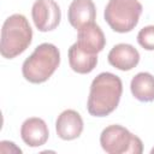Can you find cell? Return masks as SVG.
<instances>
[{
	"label": "cell",
	"instance_id": "obj_13",
	"mask_svg": "<svg viewBox=\"0 0 154 154\" xmlns=\"http://www.w3.org/2000/svg\"><path fill=\"white\" fill-rule=\"evenodd\" d=\"M130 89L138 101H154V76L149 72H138L131 79Z\"/></svg>",
	"mask_w": 154,
	"mask_h": 154
},
{
	"label": "cell",
	"instance_id": "obj_15",
	"mask_svg": "<svg viewBox=\"0 0 154 154\" xmlns=\"http://www.w3.org/2000/svg\"><path fill=\"white\" fill-rule=\"evenodd\" d=\"M150 153H152V154H154V148H153V149L150 150Z\"/></svg>",
	"mask_w": 154,
	"mask_h": 154
},
{
	"label": "cell",
	"instance_id": "obj_14",
	"mask_svg": "<svg viewBox=\"0 0 154 154\" xmlns=\"http://www.w3.org/2000/svg\"><path fill=\"white\" fill-rule=\"evenodd\" d=\"M137 42L147 51H154V25L144 26L137 34Z\"/></svg>",
	"mask_w": 154,
	"mask_h": 154
},
{
	"label": "cell",
	"instance_id": "obj_2",
	"mask_svg": "<svg viewBox=\"0 0 154 154\" xmlns=\"http://www.w3.org/2000/svg\"><path fill=\"white\" fill-rule=\"evenodd\" d=\"M32 29L28 19L19 13L12 14L2 24L0 53L6 59L22 54L31 43Z\"/></svg>",
	"mask_w": 154,
	"mask_h": 154
},
{
	"label": "cell",
	"instance_id": "obj_10",
	"mask_svg": "<svg viewBox=\"0 0 154 154\" xmlns=\"http://www.w3.org/2000/svg\"><path fill=\"white\" fill-rule=\"evenodd\" d=\"M83 51L90 54H97L106 45L105 35L101 28L94 23L87 24L78 30V38L76 42Z\"/></svg>",
	"mask_w": 154,
	"mask_h": 154
},
{
	"label": "cell",
	"instance_id": "obj_6",
	"mask_svg": "<svg viewBox=\"0 0 154 154\" xmlns=\"http://www.w3.org/2000/svg\"><path fill=\"white\" fill-rule=\"evenodd\" d=\"M31 16L37 30L46 32L59 25L61 11L54 0H36L31 8Z\"/></svg>",
	"mask_w": 154,
	"mask_h": 154
},
{
	"label": "cell",
	"instance_id": "obj_7",
	"mask_svg": "<svg viewBox=\"0 0 154 154\" xmlns=\"http://www.w3.org/2000/svg\"><path fill=\"white\" fill-rule=\"evenodd\" d=\"M55 130L61 140H75L79 137L83 131V119L77 111L65 109L57 118Z\"/></svg>",
	"mask_w": 154,
	"mask_h": 154
},
{
	"label": "cell",
	"instance_id": "obj_4",
	"mask_svg": "<svg viewBox=\"0 0 154 154\" xmlns=\"http://www.w3.org/2000/svg\"><path fill=\"white\" fill-rule=\"evenodd\" d=\"M142 5L138 0H109L105 8V20L117 32H129L138 23Z\"/></svg>",
	"mask_w": 154,
	"mask_h": 154
},
{
	"label": "cell",
	"instance_id": "obj_3",
	"mask_svg": "<svg viewBox=\"0 0 154 154\" xmlns=\"http://www.w3.org/2000/svg\"><path fill=\"white\" fill-rule=\"evenodd\" d=\"M60 64V52L53 43H41L22 66L23 77L30 83L46 82Z\"/></svg>",
	"mask_w": 154,
	"mask_h": 154
},
{
	"label": "cell",
	"instance_id": "obj_1",
	"mask_svg": "<svg viewBox=\"0 0 154 154\" xmlns=\"http://www.w3.org/2000/svg\"><path fill=\"white\" fill-rule=\"evenodd\" d=\"M123 93L122 79L111 72L99 73L91 82L87 108L94 117H106L112 113Z\"/></svg>",
	"mask_w": 154,
	"mask_h": 154
},
{
	"label": "cell",
	"instance_id": "obj_11",
	"mask_svg": "<svg viewBox=\"0 0 154 154\" xmlns=\"http://www.w3.org/2000/svg\"><path fill=\"white\" fill-rule=\"evenodd\" d=\"M70 24L79 30L87 24L94 23L96 18V8L93 0H73L67 11Z\"/></svg>",
	"mask_w": 154,
	"mask_h": 154
},
{
	"label": "cell",
	"instance_id": "obj_12",
	"mask_svg": "<svg viewBox=\"0 0 154 154\" xmlns=\"http://www.w3.org/2000/svg\"><path fill=\"white\" fill-rule=\"evenodd\" d=\"M69 63L70 67L77 73H89L97 64V54H90L83 51L77 43H73L69 48Z\"/></svg>",
	"mask_w": 154,
	"mask_h": 154
},
{
	"label": "cell",
	"instance_id": "obj_5",
	"mask_svg": "<svg viewBox=\"0 0 154 154\" xmlns=\"http://www.w3.org/2000/svg\"><path fill=\"white\" fill-rule=\"evenodd\" d=\"M100 144L108 154H141L142 141L122 125L105 128L100 135Z\"/></svg>",
	"mask_w": 154,
	"mask_h": 154
},
{
	"label": "cell",
	"instance_id": "obj_8",
	"mask_svg": "<svg viewBox=\"0 0 154 154\" xmlns=\"http://www.w3.org/2000/svg\"><path fill=\"white\" fill-rule=\"evenodd\" d=\"M49 131L46 122L37 117L24 120L20 128V137L29 147H40L48 140Z\"/></svg>",
	"mask_w": 154,
	"mask_h": 154
},
{
	"label": "cell",
	"instance_id": "obj_9",
	"mask_svg": "<svg viewBox=\"0 0 154 154\" xmlns=\"http://www.w3.org/2000/svg\"><path fill=\"white\" fill-rule=\"evenodd\" d=\"M108 63L118 70L130 71L140 61L138 51L129 43H118L108 53Z\"/></svg>",
	"mask_w": 154,
	"mask_h": 154
}]
</instances>
